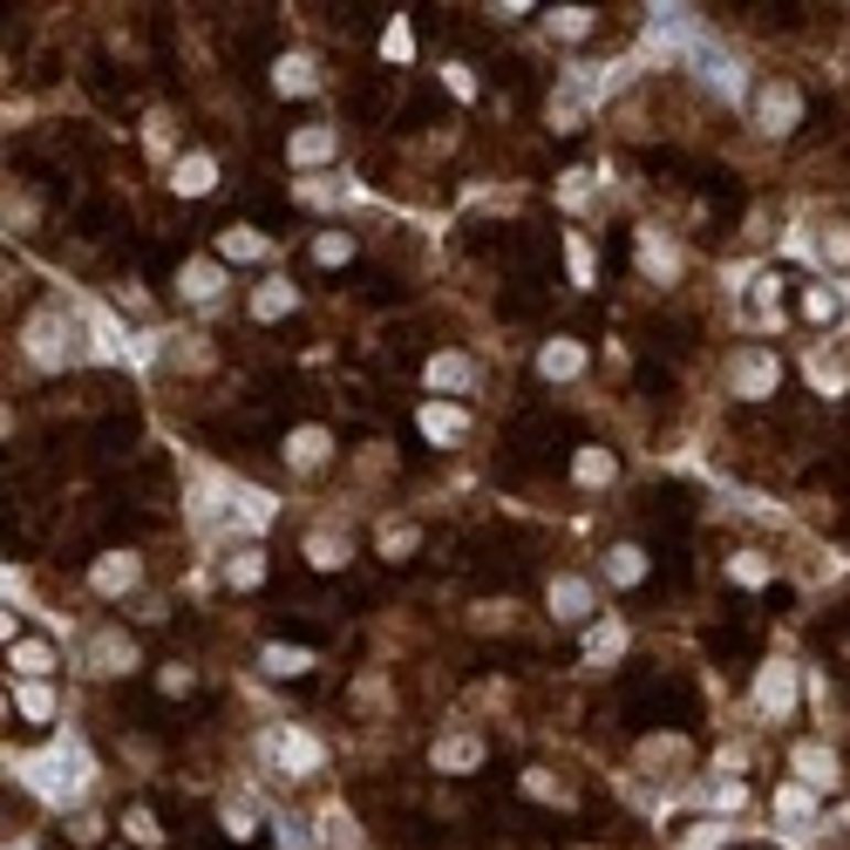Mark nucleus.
<instances>
[{
  "label": "nucleus",
  "instance_id": "1",
  "mask_svg": "<svg viewBox=\"0 0 850 850\" xmlns=\"http://www.w3.org/2000/svg\"><path fill=\"white\" fill-rule=\"evenodd\" d=\"M21 776H28V789L34 796H49V803H75L89 789V755L75 749V742H55L49 755H28L21 762Z\"/></svg>",
  "mask_w": 850,
  "mask_h": 850
},
{
  "label": "nucleus",
  "instance_id": "2",
  "mask_svg": "<svg viewBox=\"0 0 850 850\" xmlns=\"http://www.w3.org/2000/svg\"><path fill=\"white\" fill-rule=\"evenodd\" d=\"M783 368H776V354H762V347H742L735 361H728V388H735L742 401H762V395H776Z\"/></svg>",
  "mask_w": 850,
  "mask_h": 850
},
{
  "label": "nucleus",
  "instance_id": "3",
  "mask_svg": "<svg viewBox=\"0 0 850 850\" xmlns=\"http://www.w3.org/2000/svg\"><path fill=\"white\" fill-rule=\"evenodd\" d=\"M755 708L783 721V714L796 708V667H783V660H768V667H762V680H755Z\"/></svg>",
  "mask_w": 850,
  "mask_h": 850
},
{
  "label": "nucleus",
  "instance_id": "4",
  "mask_svg": "<svg viewBox=\"0 0 850 850\" xmlns=\"http://www.w3.org/2000/svg\"><path fill=\"white\" fill-rule=\"evenodd\" d=\"M137 579H143L137 551H103V558L89 564V585H96V592H109V599H116V592H130Z\"/></svg>",
  "mask_w": 850,
  "mask_h": 850
},
{
  "label": "nucleus",
  "instance_id": "5",
  "mask_svg": "<svg viewBox=\"0 0 850 850\" xmlns=\"http://www.w3.org/2000/svg\"><path fill=\"white\" fill-rule=\"evenodd\" d=\"M796 116H803V96H796L789 83H768V89H762V130L789 137V130H796Z\"/></svg>",
  "mask_w": 850,
  "mask_h": 850
},
{
  "label": "nucleus",
  "instance_id": "6",
  "mask_svg": "<svg viewBox=\"0 0 850 850\" xmlns=\"http://www.w3.org/2000/svg\"><path fill=\"white\" fill-rule=\"evenodd\" d=\"M28 354H34V368H62L68 347H62V313H42L28 327Z\"/></svg>",
  "mask_w": 850,
  "mask_h": 850
},
{
  "label": "nucleus",
  "instance_id": "7",
  "mask_svg": "<svg viewBox=\"0 0 850 850\" xmlns=\"http://www.w3.org/2000/svg\"><path fill=\"white\" fill-rule=\"evenodd\" d=\"M327 450H334V435L306 422V429H293V435H287V450H279V456H287L293 470H320V463H327Z\"/></svg>",
  "mask_w": 850,
  "mask_h": 850
},
{
  "label": "nucleus",
  "instance_id": "8",
  "mask_svg": "<svg viewBox=\"0 0 850 850\" xmlns=\"http://www.w3.org/2000/svg\"><path fill=\"white\" fill-rule=\"evenodd\" d=\"M585 368V347L579 341H545V354H538V375L545 381H572Z\"/></svg>",
  "mask_w": 850,
  "mask_h": 850
},
{
  "label": "nucleus",
  "instance_id": "9",
  "mask_svg": "<svg viewBox=\"0 0 850 850\" xmlns=\"http://www.w3.org/2000/svg\"><path fill=\"white\" fill-rule=\"evenodd\" d=\"M89 667H96V674H123V667H137V646H130L123 633H96V639H89Z\"/></svg>",
  "mask_w": 850,
  "mask_h": 850
},
{
  "label": "nucleus",
  "instance_id": "10",
  "mask_svg": "<svg viewBox=\"0 0 850 850\" xmlns=\"http://www.w3.org/2000/svg\"><path fill=\"white\" fill-rule=\"evenodd\" d=\"M171 184H177L184 197H205V191L218 184V164H212V157H197V150H191V157H177V164H171Z\"/></svg>",
  "mask_w": 850,
  "mask_h": 850
},
{
  "label": "nucleus",
  "instance_id": "11",
  "mask_svg": "<svg viewBox=\"0 0 850 850\" xmlns=\"http://www.w3.org/2000/svg\"><path fill=\"white\" fill-rule=\"evenodd\" d=\"M266 755L279 768H320V742H306V735H266Z\"/></svg>",
  "mask_w": 850,
  "mask_h": 850
},
{
  "label": "nucleus",
  "instance_id": "12",
  "mask_svg": "<svg viewBox=\"0 0 850 850\" xmlns=\"http://www.w3.org/2000/svg\"><path fill=\"white\" fill-rule=\"evenodd\" d=\"M313 83H320V75H313L306 55H279V62H272V89H279V96H306Z\"/></svg>",
  "mask_w": 850,
  "mask_h": 850
},
{
  "label": "nucleus",
  "instance_id": "13",
  "mask_svg": "<svg viewBox=\"0 0 850 850\" xmlns=\"http://www.w3.org/2000/svg\"><path fill=\"white\" fill-rule=\"evenodd\" d=\"M218 287H225V272H218L212 259H191V266L177 272V293H184V300H218Z\"/></svg>",
  "mask_w": 850,
  "mask_h": 850
},
{
  "label": "nucleus",
  "instance_id": "14",
  "mask_svg": "<svg viewBox=\"0 0 850 850\" xmlns=\"http://www.w3.org/2000/svg\"><path fill=\"white\" fill-rule=\"evenodd\" d=\"M551 613L558 620H585L592 613V585L585 579H551Z\"/></svg>",
  "mask_w": 850,
  "mask_h": 850
},
{
  "label": "nucleus",
  "instance_id": "15",
  "mask_svg": "<svg viewBox=\"0 0 850 850\" xmlns=\"http://www.w3.org/2000/svg\"><path fill=\"white\" fill-rule=\"evenodd\" d=\"M429 762H435V768H476V762H483V742H476V735H442V742L429 749Z\"/></svg>",
  "mask_w": 850,
  "mask_h": 850
},
{
  "label": "nucleus",
  "instance_id": "16",
  "mask_svg": "<svg viewBox=\"0 0 850 850\" xmlns=\"http://www.w3.org/2000/svg\"><path fill=\"white\" fill-rule=\"evenodd\" d=\"M613 470H620V463H613V450H599V442H585V450L572 456V476L585 483V491H599V483H613Z\"/></svg>",
  "mask_w": 850,
  "mask_h": 850
},
{
  "label": "nucleus",
  "instance_id": "17",
  "mask_svg": "<svg viewBox=\"0 0 850 850\" xmlns=\"http://www.w3.org/2000/svg\"><path fill=\"white\" fill-rule=\"evenodd\" d=\"M334 143H341V137H334L327 123H313V130H300V137L287 143V157H293V164H320V157H334Z\"/></svg>",
  "mask_w": 850,
  "mask_h": 850
},
{
  "label": "nucleus",
  "instance_id": "18",
  "mask_svg": "<svg viewBox=\"0 0 850 850\" xmlns=\"http://www.w3.org/2000/svg\"><path fill=\"white\" fill-rule=\"evenodd\" d=\"M293 306H300V293L287 287V279H266V287L252 293V313L259 320H279V313H293Z\"/></svg>",
  "mask_w": 850,
  "mask_h": 850
},
{
  "label": "nucleus",
  "instance_id": "19",
  "mask_svg": "<svg viewBox=\"0 0 850 850\" xmlns=\"http://www.w3.org/2000/svg\"><path fill=\"white\" fill-rule=\"evenodd\" d=\"M422 435H429V442H456V435H463V409H442V401H429V409H422Z\"/></svg>",
  "mask_w": 850,
  "mask_h": 850
},
{
  "label": "nucleus",
  "instance_id": "20",
  "mask_svg": "<svg viewBox=\"0 0 850 850\" xmlns=\"http://www.w3.org/2000/svg\"><path fill=\"white\" fill-rule=\"evenodd\" d=\"M259 252H266L259 232H246V225H225L218 232V259H259Z\"/></svg>",
  "mask_w": 850,
  "mask_h": 850
},
{
  "label": "nucleus",
  "instance_id": "21",
  "mask_svg": "<svg viewBox=\"0 0 850 850\" xmlns=\"http://www.w3.org/2000/svg\"><path fill=\"white\" fill-rule=\"evenodd\" d=\"M429 381H435V388H470L476 368H470L463 354H435V361H429Z\"/></svg>",
  "mask_w": 850,
  "mask_h": 850
},
{
  "label": "nucleus",
  "instance_id": "22",
  "mask_svg": "<svg viewBox=\"0 0 850 850\" xmlns=\"http://www.w3.org/2000/svg\"><path fill=\"white\" fill-rule=\"evenodd\" d=\"M605 572H613V585H639L646 579V551L639 545H620L613 558H605Z\"/></svg>",
  "mask_w": 850,
  "mask_h": 850
},
{
  "label": "nucleus",
  "instance_id": "23",
  "mask_svg": "<svg viewBox=\"0 0 850 850\" xmlns=\"http://www.w3.org/2000/svg\"><path fill=\"white\" fill-rule=\"evenodd\" d=\"M313 667V654L306 646H266V674H287V680H300Z\"/></svg>",
  "mask_w": 850,
  "mask_h": 850
},
{
  "label": "nucleus",
  "instance_id": "24",
  "mask_svg": "<svg viewBox=\"0 0 850 850\" xmlns=\"http://www.w3.org/2000/svg\"><path fill=\"white\" fill-rule=\"evenodd\" d=\"M620 646H626V626H620V620H605V626H592V633H585V660H605V654H620Z\"/></svg>",
  "mask_w": 850,
  "mask_h": 850
},
{
  "label": "nucleus",
  "instance_id": "25",
  "mask_svg": "<svg viewBox=\"0 0 850 850\" xmlns=\"http://www.w3.org/2000/svg\"><path fill=\"white\" fill-rule=\"evenodd\" d=\"M639 266H646V272H654V279H674V266H680V259H674V252L660 246V238H654V232H639Z\"/></svg>",
  "mask_w": 850,
  "mask_h": 850
},
{
  "label": "nucleus",
  "instance_id": "26",
  "mask_svg": "<svg viewBox=\"0 0 850 850\" xmlns=\"http://www.w3.org/2000/svg\"><path fill=\"white\" fill-rule=\"evenodd\" d=\"M306 558L320 564V572H341V564H347V538H327V531H320V538H306Z\"/></svg>",
  "mask_w": 850,
  "mask_h": 850
},
{
  "label": "nucleus",
  "instance_id": "27",
  "mask_svg": "<svg viewBox=\"0 0 850 850\" xmlns=\"http://www.w3.org/2000/svg\"><path fill=\"white\" fill-rule=\"evenodd\" d=\"M776 817L809 824V817H817V796H809V789H776Z\"/></svg>",
  "mask_w": 850,
  "mask_h": 850
},
{
  "label": "nucleus",
  "instance_id": "28",
  "mask_svg": "<svg viewBox=\"0 0 850 850\" xmlns=\"http://www.w3.org/2000/svg\"><path fill=\"white\" fill-rule=\"evenodd\" d=\"M796 768H803V783H817V789L837 776V762H830L824 749H796Z\"/></svg>",
  "mask_w": 850,
  "mask_h": 850
},
{
  "label": "nucleus",
  "instance_id": "29",
  "mask_svg": "<svg viewBox=\"0 0 850 850\" xmlns=\"http://www.w3.org/2000/svg\"><path fill=\"white\" fill-rule=\"evenodd\" d=\"M728 579H735V585H768V558L762 551H742L735 564H728Z\"/></svg>",
  "mask_w": 850,
  "mask_h": 850
},
{
  "label": "nucleus",
  "instance_id": "30",
  "mask_svg": "<svg viewBox=\"0 0 850 850\" xmlns=\"http://www.w3.org/2000/svg\"><path fill=\"white\" fill-rule=\"evenodd\" d=\"M14 667H21V674H49V667H55V654H49L42 639H21V646H14Z\"/></svg>",
  "mask_w": 850,
  "mask_h": 850
},
{
  "label": "nucleus",
  "instance_id": "31",
  "mask_svg": "<svg viewBox=\"0 0 850 850\" xmlns=\"http://www.w3.org/2000/svg\"><path fill=\"white\" fill-rule=\"evenodd\" d=\"M313 259H320V266H347V259H354V238H347V232H327V238L313 246Z\"/></svg>",
  "mask_w": 850,
  "mask_h": 850
},
{
  "label": "nucleus",
  "instance_id": "32",
  "mask_svg": "<svg viewBox=\"0 0 850 850\" xmlns=\"http://www.w3.org/2000/svg\"><path fill=\"white\" fill-rule=\"evenodd\" d=\"M225 579H232V585H259V579H266V564H259V551H238V558L225 564Z\"/></svg>",
  "mask_w": 850,
  "mask_h": 850
},
{
  "label": "nucleus",
  "instance_id": "33",
  "mask_svg": "<svg viewBox=\"0 0 850 850\" xmlns=\"http://www.w3.org/2000/svg\"><path fill=\"white\" fill-rule=\"evenodd\" d=\"M123 830H130L143 850H157V843H164V830H157V817H150V809H130V817H123Z\"/></svg>",
  "mask_w": 850,
  "mask_h": 850
},
{
  "label": "nucleus",
  "instance_id": "34",
  "mask_svg": "<svg viewBox=\"0 0 850 850\" xmlns=\"http://www.w3.org/2000/svg\"><path fill=\"white\" fill-rule=\"evenodd\" d=\"M416 545H422V538H416V524H388V531H381V551H388V558H409Z\"/></svg>",
  "mask_w": 850,
  "mask_h": 850
},
{
  "label": "nucleus",
  "instance_id": "35",
  "mask_svg": "<svg viewBox=\"0 0 850 850\" xmlns=\"http://www.w3.org/2000/svg\"><path fill=\"white\" fill-rule=\"evenodd\" d=\"M14 708H21L28 721H49V714H55V701H49V687H21V695H14Z\"/></svg>",
  "mask_w": 850,
  "mask_h": 850
},
{
  "label": "nucleus",
  "instance_id": "36",
  "mask_svg": "<svg viewBox=\"0 0 850 850\" xmlns=\"http://www.w3.org/2000/svg\"><path fill=\"white\" fill-rule=\"evenodd\" d=\"M803 313H809V320H837V293H830V287H809V293H803Z\"/></svg>",
  "mask_w": 850,
  "mask_h": 850
},
{
  "label": "nucleus",
  "instance_id": "37",
  "mask_svg": "<svg viewBox=\"0 0 850 850\" xmlns=\"http://www.w3.org/2000/svg\"><path fill=\"white\" fill-rule=\"evenodd\" d=\"M592 28V8H558L551 14V34H585Z\"/></svg>",
  "mask_w": 850,
  "mask_h": 850
},
{
  "label": "nucleus",
  "instance_id": "38",
  "mask_svg": "<svg viewBox=\"0 0 850 850\" xmlns=\"http://www.w3.org/2000/svg\"><path fill=\"white\" fill-rule=\"evenodd\" d=\"M824 259L830 266H850V225H830L824 232Z\"/></svg>",
  "mask_w": 850,
  "mask_h": 850
},
{
  "label": "nucleus",
  "instance_id": "39",
  "mask_svg": "<svg viewBox=\"0 0 850 850\" xmlns=\"http://www.w3.org/2000/svg\"><path fill=\"white\" fill-rule=\"evenodd\" d=\"M409 49H416V42H409V28L395 21V28L381 34V55H388V62H409Z\"/></svg>",
  "mask_w": 850,
  "mask_h": 850
},
{
  "label": "nucleus",
  "instance_id": "40",
  "mask_svg": "<svg viewBox=\"0 0 850 850\" xmlns=\"http://www.w3.org/2000/svg\"><path fill=\"white\" fill-rule=\"evenodd\" d=\"M225 830H232V843H246V837H259V830H252V817H246V809H225Z\"/></svg>",
  "mask_w": 850,
  "mask_h": 850
},
{
  "label": "nucleus",
  "instance_id": "41",
  "mask_svg": "<svg viewBox=\"0 0 850 850\" xmlns=\"http://www.w3.org/2000/svg\"><path fill=\"white\" fill-rule=\"evenodd\" d=\"M157 687H164V695H184V687H191V667H164V674H157Z\"/></svg>",
  "mask_w": 850,
  "mask_h": 850
},
{
  "label": "nucleus",
  "instance_id": "42",
  "mask_svg": "<svg viewBox=\"0 0 850 850\" xmlns=\"http://www.w3.org/2000/svg\"><path fill=\"white\" fill-rule=\"evenodd\" d=\"M442 83H450L456 96H476V83H470V68H456V62H450V68H442Z\"/></svg>",
  "mask_w": 850,
  "mask_h": 850
},
{
  "label": "nucleus",
  "instance_id": "43",
  "mask_svg": "<svg viewBox=\"0 0 850 850\" xmlns=\"http://www.w3.org/2000/svg\"><path fill=\"white\" fill-rule=\"evenodd\" d=\"M708 803H714V809H735V803H742V783H721V789H714Z\"/></svg>",
  "mask_w": 850,
  "mask_h": 850
}]
</instances>
